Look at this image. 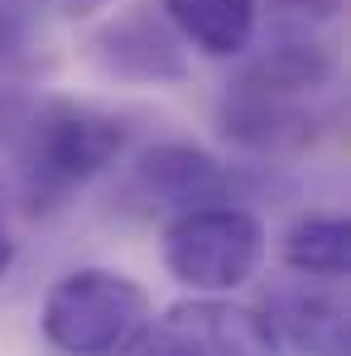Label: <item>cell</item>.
<instances>
[{
	"label": "cell",
	"instance_id": "obj_1",
	"mask_svg": "<svg viewBox=\"0 0 351 356\" xmlns=\"http://www.w3.org/2000/svg\"><path fill=\"white\" fill-rule=\"evenodd\" d=\"M130 145V125L92 102L0 87V154L29 207H58L101 178Z\"/></svg>",
	"mask_w": 351,
	"mask_h": 356
},
{
	"label": "cell",
	"instance_id": "obj_2",
	"mask_svg": "<svg viewBox=\"0 0 351 356\" xmlns=\"http://www.w3.org/2000/svg\"><path fill=\"white\" fill-rule=\"evenodd\" d=\"M265 227L231 202L188 207L164 227V265L193 294H231L265 265Z\"/></svg>",
	"mask_w": 351,
	"mask_h": 356
},
{
	"label": "cell",
	"instance_id": "obj_3",
	"mask_svg": "<svg viewBox=\"0 0 351 356\" xmlns=\"http://www.w3.org/2000/svg\"><path fill=\"white\" fill-rule=\"evenodd\" d=\"M149 318V294L120 270H72L44 298V337L67 356H116Z\"/></svg>",
	"mask_w": 351,
	"mask_h": 356
},
{
	"label": "cell",
	"instance_id": "obj_4",
	"mask_svg": "<svg viewBox=\"0 0 351 356\" xmlns=\"http://www.w3.org/2000/svg\"><path fill=\"white\" fill-rule=\"evenodd\" d=\"M116 356H284V347L260 308L202 294L145 318Z\"/></svg>",
	"mask_w": 351,
	"mask_h": 356
},
{
	"label": "cell",
	"instance_id": "obj_5",
	"mask_svg": "<svg viewBox=\"0 0 351 356\" xmlns=\"http://www.w3.org/2000/svg\"><path fill=\"white\" fill-rule=\"evenodd\" d=\"M265 318L279 347H293L298 356H351L342 280H279L265 294Z\"/></svg>",
	"mask_w": 351,
	"mask_h": 356
},
{
	"label": "cell",
	"instance_id": "obj_6",
	"mask_svg": "<svg viewBox=\"0 0 351 356\" xmlns=\"http://www.w3.org/2000/svg\"><path fill=\"white\" fill-rule=\"evenodd\" d=\"M183 39L174 24L154 10H125L116 19H106L92 34V58L101 63V72H111L120 82H183L188 77V58L178 49Z\"/></svg>",
	"mask_w": 351,
	"mask_h": 356
},
{
	"label": "cell",
	"instance_id": "obj_7",
	"mask_svg": "<svg viewBox=\"0 0 351 356\" xmlns=\"http://www.w3.org/2000/svg\"><path fill=\"white\" fill-rule=\"evenodd\" d=\"M130 188L154 207L188 212V207H207V202H231V169L188 140H164L140 154Z\"/></svg>",
	"mask_w": 351,
	"mask_h": 356
},
{
	"label": "cell",
	"instance_id": "obj_8",
	"mask_svg": "<svg viewBox=\"0 0 351 356\" xmlns=\"http://www.w3.org/2000/svg\"><path fill=\"white\" fill-rule=\"evenodd\" d=\"M323 125H327V116L318 111V102L270 97V92H255L240 82H231V92L222 102V135L240 149H255V154L303 149L308 140H318Z\"/></svg>",
	"mask_w": 351,
	"mask_h": 356
},
{
	"label": "cell",
	"instance_id": "obj_9",
	"mask_svg": "<svg viewBox=\"0 0 351 356\" xmlns=\"http://www.w3.org/2000/svg\"><path fill=\"white\" fill-rule=\"evenodd\" d=\"M159 15L183 44L207 58H240L255 39L260 0H159Z\"/></svg>",
	"mask_w": 351,
	"mask_h": 356
},
{
	"label": "cell",
	"instance_id": "obj_10",
	"mask_svg": "<svg viewBox=\"0 0 351 356\" xmlns=\"http://www.w3.org/2000/svg\"><path fill=\"white\" fill-rule=\"evenodd\" d=\"M240 87L270 92V97H293V102H318L337 82V58L323 44L308 39H279L260 58H250L236 77Z\"/></svg>",
	"mask_w": 351,
	"mask_h": 356
},
{
	"label": "cell",
	"instance_id": "obj_11",
	"mask_svg": "<svg viewBox=\"0 0 351 356\" xmlns=\"http://www.w3.org/2000/svg\"><path fill=\"white\" fill-rule=\"evenodd\" d=\"M284 265L303 280H347L351 270V227L342 212H308L298 217L284 245H279Z\"/></svg>",
	"mask_w": 351,
	"mask_h": 356
},
{
	"label": "cell",
	"instance_id": "obj_12",
	"mask_svg": "<svg viewBox=\"0 0 351 356\" xmlns=\"http://www.w3.org/2000/svg\"><path fill=\"white\" fill-rule=\"evenodd\" d=\"M347 0H270V15L279 24H303V29H318V24H332L342 19Z\"/></svg>",
	"mask_w": 351,
	"mask_h": 356
},
{
	"label": "cell",
	"instance_id": "obj_13",
	"mask_svg": "<svg viewBox=\"0 0 351 356\" xmlns=\"http://www.w3.org/2000/svg\"><path fill=\"white\" fill-rule=\"evenodd\" d=\"M54 10H63V15H72V19H87V15H97V10H106L111 0H49Z\"/></svg>",
	"mask_w": 351,
	"mask_h": 356
},
{
	"label": "cell",
	"instance_id": "obj_14",
	"mask_svg": "<svg viewBox=\"0 0 351 356\" xmlns=\"http://www.w3.org/2000/svg\"><path fill=\"white\" fill-rule=\"evenodd\" d=\"M15 260H19V245H15V236L5 232V222H0V280L15 270Z\"/></svg>",
	"mask_w": 351,
	"mask_h": 356
},
{
	"label": "cell",
	"instance_id": "obj_15",
	"mask_svg": "<svg viewBox=\"0 0 351 356\" xmlns=\"http://www.w3.org/2000/svg\"><path fill=\"white\" fill-rule=\"evenodd\" d=\"M0 222H5V188H0Z\"/></svg>",
	"mask_w": 351,
	"mask_h": 356
}]
</instances>
